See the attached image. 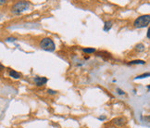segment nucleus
<instances>
[{
  "instance_id": "nucleus-17",
  "label": "nucleus",
  "mask_w": 150,
  "mask_h": 128,
  "mask_svg": "<svg viewBox=\"0 0 150 128\" xmlns=\"http://www.w3.org/2000/svg\"><path fill=\"white\" fill-rule=\"evenodd\" d=\"M147 39H149V38H150V36H149V29H147Z\"/></svg>"
},
{
  "instance_id": "nucleus-5",
  "label": "nucleus",
  "mask_w": 150,
  "mask_h": 128,
  "mask_svg": "<svg viewBox=\"0 0 150 128\" xmlns=\"http://www.w3.org/2000/svg\"><path fill=\"white\" fill-rule=\"evenodd\" d=\"M112 123L116 126H123L126 123V119L124 117H117L112 120Z\"/></svg>"
},
{
  "instance_id": "nucleus-7",
  "label": "nucleus",
  "mask_w": 150,
  "mask_h": 128,
  "mask_svg": "<svg viewBox=\"0 0 150 128\" xmlns=\"http://www.w3.org/2000/svg\"><path fill=\"white\" fill-rule=\"evenodd\" d=\"M112 25H113L112 21H106L105 22V25H104V31L105 32H108V31L112 28Z\"/></svg>"
},
{
  "instance_id": "nucleus-8",
  "label": "nucleus",
  "mask_w": 150,
  "mask_h": 128,
  "mask_svg": "<svg viewBox=\"0 0 150 128\" xmlns=\"http://www.w3.org/2000/svg\"><path fill=\"white\" fill-rule=\"evenodd\" d=\"M82 51L84 53H86V54H92V53L96 52V48H82Z\"/></svg>"
},
{
  "instance_id": "nucleus-1",
  "label": "nucleus",
  "mask_w": 150,
  "mask_h": 128,
  "mask_svg": "<svg viewBox=\"0 0 150 128\" xmlns=\"http://www.w3.org/2000/svg\"><path fill=\"white\" fill-rule=\"evenodd\" d=\"M40 48L46 51L53 52L56 49V45L50 37H45L40 41Z\"/></svg>"
},
{
  "instance_id": "nucleus-6",
  "label": "nucleus",
  "mask_w": 150,
  "mask_h": 128,
  "mask_svg": "<svg viewBox=\"0 0 150 128\" xmlns=\"http://www.w3.org/2000/svg\"><path fill=\"white\" fill-rule=\"evenodd\" d=\"M9 76L12 77L14 79H19V78H21V73L16 72L15 70H9Z\"/></svg>"
},
{
  "instance_id": "nucleus-3",
  "label": "nucleus",
  "mask_w": 150,
  "mask_h": 128,
  "mask_svg": "<svg viewBox=\"0 0 150 128\" xmlns=\"http://www.w3.org/2000/svg\"><path fill=\"white\" fill-rule=\"evenodd\" d=\"M29 2H26V1H19L17 3H15L13 7H12V12L15 14H19L25 11L29 7Z\"/></svg>"
},
{
  "instance_id": "nucleus-13",
  "label": "nucleus",
  "mask_w": 150,
  "mask_h": 128,
  "mask_svg": "<svg viewBox=\"0 0 150 128\" xmlns=\"http://www.w3.org/2000/svg\"><path fill=\"white\" fill-rule=\"evenodd\" d=\"M47 93H48L49 95H57V91L53 90V89H48V90H47Z\"/></svg>"
},
{
  "instance_id": "nucleus-18",
  "label": "nucleus",
  "mask_w": 150,
  "mask_h": 128,
  "mask_svg": "<svg viewBox=\"0 0 150 128\" xmlns=\"http://www.w3.org/2000/svg\"><path fill=\"white\" fill-rule=\"evenodd\" d=\"M7 1H5V0H2V1H0V5H3V4H5Z\"/></svg>"
},
{
  "instance_id": "nucleus-4",
  "label": "nucleus",
  "mask_w": 150,
  "mask_h": 128,
  "mask_svg": "<svg viewBox=\"0 0 150 128\" xmlns=\"http://www.w3.org/2000/svg\"><path fill=\"white\" fill-rule=\"evenodd\" d=\"M34 83H35V85L38 87H40V86H43V85H45L46 83H47V78H46V77H39V76H36V77H34Z\"/></svg>"
},
{
  "instance_id": "nucleus-9",
  "label": "nucleus",
  "mask_w": 150,
  "mask_h": 128,
  "mask_svg": "<svg viewBox=\"0 0 150 128\" xmlns=\"http://www.w3.org/2000/svg\"><path fill=\"white\" fill-rule=\"evenodd\" d=\"M145 63V60H132V61H129L128 64L130 65H135V64H142L144 65Z\"/></svg>"
},
{
  "instance_id": "nucleus-10",
  "label": "nucleus",
  "mask_w": 150,
  "mask_h": 128,
  "mask_svg": "<svg viewBox=\"0 0 150 128\" xmlns=\"http://www.w3.org/2000/svg\"><path fill=\"white\" fill-rule=\"evenodd\" d=\"M136 49L138 50V52H142L145 50V46L143 44H138L136 46Z\"/></svg>"
},
{
  "instance_id": "nucleus-12",
  "label": "nucleus",
  "mask_w": 150,
  "mask_h": 128,
  "mask_svg": "<svg viewBox=\"0 0 150 128\" xmlns=\"http://www.w3.org/2000/svg\"><path fill=\"white\" fill-rule=\"evenodd\" d=\"M116 91H117L118 94L121 95V96H123V95H125V92H124V90H122V89H121L120 87H117V88H116Z\"/></svg>"
},
{
  "instance_id": "nucleus-16",
  "label": "nucleus",
  "mask_w": 150,
  "mask_h": 128,
  "mask_svg": "<svg viewBox=\"0 0 150 128\" xmlns=\"http://www.w3.org/2000/svg\"><path fill=\"white\" fill-rule=\"evenodd\" d=\"M4 68H5V67H4V66L1 64V63H0V72H1V71H3V70H4Z\"/></svg>"
},
{
  "instance_id": "nucleus-11",
  "label": "nucleus",
  "mask_w": 150,
  "mask_h": 128,
  "mask_svg": "<svg viewBox=\"0 0 150 128\" xmlns=\"http://www.w3.org/2000/svg\"><path fill=\"white\" fill-rule=\"evenodd\" d=\"M147 77H149V72L143 73V74H141V75H138V76L135 77V79H143V78H147Z\"/></svg>"
},
{
  "instance_id": "nucleus-2",
  "label": "nucleus",
  "mask_w": 150,
  "mask_h": 128,
  "mask_svg": "<svg viewBox=\"0 0 150 128\" xmlns=\"http://www.w3.org/2000/svg\"><path fill=\"white\" fill-rule=\"evenodd\" d=\"M150 23V15H142L136 18L135 21H133V26L135 28H145V27H147Z\"/></svg>"
},
{
  "instance_id": "nucleus-15",
  "label": "nucleus",
  "mask_w": 150,
  "mask_h": 128,
  "mask_svg": "<svg viewBox=\"0 0 150 128\" xmlns=\"http://www.w3.org/2000/svg\"><path fill=\"white\" fill-rule=\"evenodd\" d=\"M105 119H106V116H99V117H98L99 121H104Z\"/></svg>"
},
{
  "instance_id": "nucleus-14",
  "label": "nucleus",
  "mask_w": 150,
  "mask_h": 128,
  "mask_svg": "<svg viewBox=\"0 0 150 128\" xmlns=\"http://www.w3.org/2000/svg\"><path fill=\"white\" fill-rule=\"evenodd\" d=\"M17 40V38H15V37H9V38H7L6 41L7 42H14Z\"/></svg>"
}]
</instances>
